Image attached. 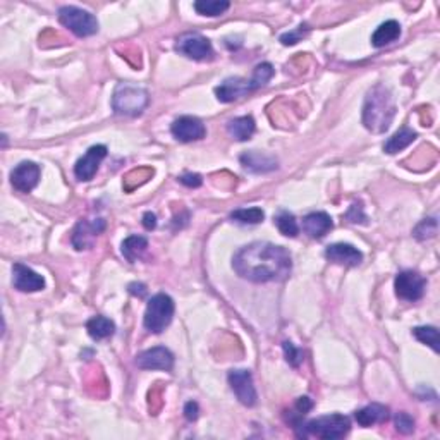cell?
<instances>
[{"mask_svg":"<svg viewBox=\"0 0 440 440\" xmlns=\"http://www.w3.org/2000/svg\"><path fill=\"white\" fill-rule=\"evenodd\" d=\"M313 407V401L310 398H298L296 399V404L293 407V411H289V418H287V421H289L291 425H293V428L296 430V434L299 432V428H301L303 425V418L306 416V414L312 411Z\"/></svg>","mask_w":440,"mask_h":440,"instance_id":"27","label":"cell"},{"mask_svg":"<svg viewBox=\"0 0 440 440\" xmlns=\"http://www.w3.org/2000/svg\"><path fill=\"white\" fill-rule=\"evenodd\" d=\"M351 430V420L344 414H327V416L315 418L301 425L298 432L299 437H316L323 440H337L346 437Z\"/></svg>","mask_w":440,"mask_h":440,"instance_id":"3","label":"cell"},{"mask_svg":"<svg viewBox=\"0 0 440 440\" xmlns=\"http://www.w3.org/2000/svg\"><path fill=\"white\" fill-rule=\"evenodd\" d=\"M136 365L142 370H164L171 371L174 366V355L164 346L146 349L136 356Z\"/></svg>","mask_w":440,"mask_h":440,"instance_id":"13","label":"cell"},{"mask_svg":"<svg viewBox=\"0 0 440 440\" xmlns=\"http://www.w3.org/2000/svg\"><path fill=\"white\" fill-rule=\"evenodd\" d=\"M171 133L178 142L191 143L203 139L207 136V128H205V124L198 117L181 115V117H178L172 122Z\"/></svg>","mask_w":440,"mask_h":440,"instance_id":"10","label":"cell"},{"mask_svg":"<svg viewBox=\"0 0 440 440\" xmlns=\"http://www.w3.org/2000/svg\"><path fill=\"white\" fill-rule=\"evenodd\" d=\"M229 7L230 3L227 2V0H196V2H194V10H196L198 14L210 17L222 16Z\"/></svg>","mask_w":440,"mask_h":440,"instance_id":"26","label":"cell"},{"mask_svg":"<svg viewBox=\"0 0 440 440\" xmlns=\"http://www.w3.org/2000/svg\"><path fill=\"white\" fill-rule=\"evenodd\" d=\"M12 284L21 293H37L45 289V279L23 263H14L12 266Z\"/></svg>","mask_w":440,"mask_h":440,"instance_id":"15","label":"cell"},{"mask_svg":"<svg viewBox=\"0 0 440 440\" xmlns=\"http://www.w3.org/2000/svg\"><path fill=\"white\" fill-rule=\"evenodd\" d=\"M414 139H416V133L409 128H403L399 129L394 136H391V138L385 142L384 151L389 155H394L398 153V151L404 150V148L409 146Z\"/></svg>","mask_w":440,"mask_h":440,"instance_id":"25","label":"cell"},{"mask_svg":"<svg viewBox=\"0 0 440 440\" xmlns=\"http://www.w3.org/2000/svg\"><path fill=\"white\" fill-rule=\"evenodd\" d=\"M107 157V146L105 145H95L88 148L85 155L76 162L74 165V176L78 181H92L95 174L99 172L100 164L103 158Z\"/></svg>","mask_w":440,"mask_h":440,"instance_id":"12","label":"cell"},{"mask_svg":"<svg viewBox=\"0 0 440 440\" xmlns=\"http://www.w3.org/2000/svg\"><path fill=\"white\" fill-rule=\"evenodd\" d=\"M229 385L232 392L236 394L237 401L244 406L251 407L258 401L257 389L253 384V375L248 370H232L229 371Z\"/></svg>","mask_w":440,"mask_h":440,"instance_id":"9","label":"cell"},{"mask_svg":"<svg viewBox=\"0 0 440 440\" xmlns=\"http://www.w3.org/2000/svg\"><path fill=\"white\" fill-rule=\"evenodd\" d=\"M394 425H396V430L399 432V434L403 435H409L414 432V420L411 414L404 413V411H401V413H398L394 416Z\"/></svg>","mask_w":440,"mask_h":440,"instance_id":"34","label":"cell"},{"mask_svg":"<svg viewBox=\"0 0 440 440\" xmlns=\"http://www.w3.org/2000/svg\"><path fill=\"white\" fill-rule=\"evenodd\" d=\"M282 349H284V355H286V362L289 363L291 366L298 368L299 365L303 363V356H305V353L301 351L299 348H296V346L293 344V342L289 341H284L282 342Z\"/></svg>","mask_w":440,"mask_h":440,"instance_id":"33","label":"cell"},{"mask_svg":"<svg viewBox=\"0 0 440 440\" xmlns=\"http://www.w3.org/2000/svg\"><path fill=\"white\" fill-rule=\"evenodd\" d=\"M184 416H186L187 421H196L198 416H200V407H198V403L189 401L184 406Z\"/></svg>","mask_w":440,"mask_h":440,"instance_id":"38","label":"cell"},{"mask_svg":"<svg viewBox=\"0 0 440 440\" xmlns=\"http://www.w3.org/2000/svg\"><path fill=\"white\" fill-rule=\"evenodd\" d=\"M143 227H145L146 230H153L155 227H157V215H155L153 212H146V214L143 215Z\"/></svg>","mask_w":440,"mask_h":440,"instance_id":"40","label":"cell"},{"mask_svg":"<svg viewBox=\"0 0 440 440\" xmlns=\"http://www.w3.org/2000/svg\"><path fill=\"white\" fill-rule=\"evenodd\" d=\"M355 420L358 421L359 427H371L377 423H385L389 420V407L384 404H368L355 413Z\"/></svg>","mask_w":440,"mask_h":440,"instance_id":"20","label":"cell"},{"mask_svg":"<svg viewBox=\"0 0 440 440\" xmlns=\"http://www.w3.org/2000/svg\"><path fill=\"white\" fill-rule=\"evenodd\" d=\"M325 258L335 265L358 266L363 262V253L348 243H335L325 248Z\"/></svg>","mask_w":440,"mask_h":440,"instance_id":"17","label":"cell"},{"mask_svg":"<svg viewBox=\"0 0 440 440\" xmlns=\"http://www.w3.org/2000/svg\"><path fill=\"white\" fill-rule=\"evenodd\" d=\"M255 131H257V124L251 115H243V117H236L227 122V133L236 142H248L255 135Z\"/></svg>","mask_w":440,"mask_h":440,"instance_id":"21","label":"cell"},{"mask_svg":"<svg viewBox=\"0 0 440 440\" xmlns=\"http://www.w3.org/2000/svg\"><path fill=\"white\" fill-rule=\"evenodd\" d=\"M413 335L418 339L420 342L423 344L430 346L435 353L440 351V346H439V330L437 327H432V325H425V327H416L413 329Z\"/></svg>","mask_w":440,"mask_h":440,"instance_id":"30","label":"cell"},{"mask_svg":"<svg viewBox=\"0 0 440 440\" xmlns=\"http://www.w3.org/2000/svg\"><path fill=\"white\" fill-rule=\"evenodd\" d=\"M230 219L236 220V222L239 223H260L263 222V219H265V214H263L262 208L258 207H253V208H237V210H234L232 214H230Z\"/></svg>","mask_w":440,"mask_h":440,"instance_id":"29","label":"cell"},{"mask_svg":"<svg viewBox=\"0 0 440 440\" xmlns=\"http://www.w3.org/2000/svg\"><path fill=\"white\" fill-rule=\"evenodd\" d=\"M396 115L394 96L384 85H375L368 92L363 105V124L371 133H385L391 128Z\"/></svg>","mask_w":440,"mask_h":440,"instance_id":"2","label":"cell"},{"mask_svg":"<svg viewBox=\"0 0 440 440\" xmlns=\"http://www.w3.org/2000/svg\"><path fill=\"white\" fill-rule=\"evenodd\" d=\"M40 167L35 162H21L10 172V184L19 193H30L40 183Z\"/></svg>","mask_w":440,"mask_h":440,"instance_id":"14","label":"cell"},{"mask_svg":"<svg viewBox=\"0 0 440 440\" xmlns=\"http://www.w3.org/2000/svg\"><path fill=\"white\" fill-rule=\"evenodd\" d=\"M86 330L90 337L95 341H103V339L112 337L115 332V323L107 316H93L86 322Z\"/></svg>","mask_w":440,"mask_h":440,"instance_id":"23","label":"cell"},{"mask_svg":"<svg viewBox=\"0 0 440 440\" xmlns=\"http://www.w3.org/2000/svg\"><path fill=\"white\" fill-rule=\"evenodd\" d=\"M128 291L133 296H138V298H145L146 296V286L142 282H133L128 286Z\"/></svg>","mask_w":440,"mask_h":440,"instance_id":"39","label":"cell"},{"mask_svg":"<svg viewBox=\"0 0 440 440\" xmlns=\"http://www.w3.org/2000/svg\"><path fill=\"white\" fill-rule=\"evenodd\" d=\"M176 50L193 60H210L214 57V46L210 40L200 33L181 35L176 42Z\"/></svg>","mask_w":440,"mask_h":440,"instance_id":"7","label":"cell"},{"mask_svg":"<svg viewBox=\"0 0 440 440\" xmlns=\"http://www.w3.org/2000/svg\"><path fill=\"white\" fill-rule=\"evenodd\" d=\"M344 219L351 223H366V215L363 212V203L362 201H355V203L349 207V210L346 212Z\"/></svg>","mask_w":440,"mask_h":440,"instance_id":"35","label":"cell"},{"mask_svg":"<svg viewBox=\"0 0 440 440\" xmlns=\"http://www.w3.org/2000/svg\"><path fill=\"white\" fill-rule=\"evenodd\" d=\"M332 227H334V222L325 212H312L303 219V230L313 239H322L330 232Z\"/></svg>","mask_w":440,"mask_h":440,"instance_id":"19","label":"cell"},{"mask_svg":"<svg viewBox=\"0 0 440 440\" xmlns=\"http://www.w3.org/2000/svg\"><path fill=\"white\" fill-rule=\"evenodd\" d=\"M306 33H308V28H306V24H301V26L289 31V33L280 35V42H282V45H296L298 42H301V38L305 37Z\"/></svg>","mask_w":440,"mask_h":440,"instance_id":"36","label":"cell"},{"mask_svg":"<svg viewBox=\"0 0 440 440\" xmlns=\"http://www.w3.org/2000/svg\"><path fill=\"white\" fill-rule=\"evenodd\" d=\"M253 86H251L250 79L244 78H229L226 81H222L220 85L215 88V95H217V100L222 103H230L234 100L243 99L248 93H253Z\"/></svg>","mask_w":440,"mask_h":440,"instance_id":"16","label":"cell"},{"mask_svg":"<svg viewBox=\"0 0 440 440\" xmlns=\"http://www.w3.org/2000/svg\"><path fill=\"white\" fill-rule=\"evenodd\" d=\"M437 230H439L437 219L430 217V219L421 220V222L414 227L413 236L416 237L418 241H427V239H432V237H435Z\"/></svg>","mask_w":440,"mask_h":440,"instance_id":"32","label":"cell"},{"mask_svg":"<svg viewBox=\"0 0 440 440\" xmlns=\"http://www.w3.org/2000/svg\"><path fill=\"white\" fill-rule=\"evenodd\" d=\"M179 181H181V184H184V186H187V187H200L201 184H203V178H201L200 174L186 172V174H183L181 178H179Z\"/></svg>","mask_w":440,"mask_h":440,"instance_id":"37","label":"cell"},{"mask_svg":"<svg viewBox=\"0 0 440 440\" xmlns=\"http://www.w3.org/2000/svg\"><path fill=\"white\" fill-rule=\"evenodd\" d=\"M394 287H396V294H398L399 299L414 303L418 301V299L423 298L425 287H427V280H425V277H421L418 272H413V270H404V272H399L398 277H396Z\"/></svg>","mask_w":440,"mask_h":440,"instance_id":"8","label":"cell"},{"mask_svg":"<svg viewBox=\"0 0 440 440\" xmlns=\"http://www.w3.org/2000/svg\"><path fill=\"white\" fill-rule=\"evenodd\" d=\"M399 37H401V24L394 19L385 21L371 35V45L377 46V49H382L385 45H391Z\"/></svg>","mask_w":440,"mask_h":440,"instance_id":"22","label":"cell"},{"mask_svg":"<svg viewBox=\"0 0 440 440\" xmlns=\"http://www.w3.org/2000/svg\"><path fill=\"white\" fill-rule=\"evenodd\" d=\"M148 103L150 95L146 90L131 83H119L112 95V109L119 115H129V117L142 115Z\"/></svg>","mask_w":440,"mask_h":440,"instance_id":"4","label":"cell"},{"mask_svg":"<svg viewBox=\"0 0 440 440\" xmlns=\"http://www.w3.org/2000/svg\"><path fill=\"white\" fill-rule=\"evenodd\" d=\"M59 21L62 26L73 31L76 37L86 38L99 31V21L92 12L74 6H64L59 9Z\"/></svg>","mask_w":440,"mask_h":440,"instance_id":"6","label":"cell"},{"mask_svg":"<svg viewBox=\"0 0 440 440\" xmlns=\"http://www.w3.org/2000/svg\"><path fill=\"white\" fill-rule=\"evenodd\" d=\"M273 220H276V226H277V229L280 230V234H284V236H287V237L298 236L299 226H298V222H296V217L293 214L282 210L276 215V219Z\"/></svg>","mask_w":440,"mask_h":440,"instance_id":"28","label":"cell"},{"mask_svg":"<svg viewBox=\"0 0 440 440\" xmlns=\"http://www.w3.org/2000/svg\"><path fill=\"white\" fill-rule=\"evenodd\" d=\"M174 299L169 294L158 293L148 301L143 325L151 334H162L174 319Z\"/></svg>","mask_w":440,"mask_h":440,"instance_id":"5","label":"cell"},{"mask_svg":"<svg viewBox=\"0 0 440 440\" xmlns=\"http://www.w3.org/2000/svg\"><path fill=\"white\" fill-rule=\"evenodd\" d=\"M232 266L237 276L250 282H282L293 270V260L284 246L257 241L234 255Z\"/></svg>","mask_w":440,"mask_h":440,"instance_id":"1","label":"cell"},{"mask_svg":"<svg viewBox=\"0 0 440 440\" xmlns=\"http://www.w3.org/2000/svg\"><path fill=\"white\" fill-rule=\"evenodd\" d=\"M239 160L246 171L255 172V174H265V172H272L279 167V162L276 157L257 150L246 151V153L241 155Z\"/></svg>","mask_w":440,"mask_h":440,"instance_id":"18","label":"cell"},{"mask_svg":"<svg viewBox=\"0 0 440 440\" xmlns=\"http://www.w3.org/2000/svg\"><path fill=\"white\" fill-rule=\"evenodd\" d=\"M148 248V239L143 236H129L122 241V257L128 260L129 263H135L136 260L142 257Z\"/></svg>","mask_w":440,"mask_h":440,"instance_id":"24","label":"cell"},{"mask_svg":"<svg viewBox=\"0 0 440 440\" xmlns=\"http://www.w3.org/2000/svg\"><path fill=\"white\" fill-rule=\"evenodd\" d=\"M273 73H276V71H273V66L270 62L258 64V66L255 67L253 76L250 78V83H251V86H253L255 92H257L258 88H262V86H265L266 83L272 79Z\"/></svg>","mask_w":440,"mask_h":440,"instance_id":"31","label":"cell"},{"mask_svg":"<svg viewBox=\"0 0 440 440\" xmlns=\"http://www.w3.org/2000/svg\"><path fill=\"white\" fill-rule=\"evenodd\" d=\"M105 220L103 219H95V220H86L81 219L76 223L73 230V237H71V243L78 251L88 250L93 246V241L96 239L99 234H102L105 230Z\"/></svg>","mask_w":440,"mask_h":440,"instance_id":"11","label":"cell"}]
</instances>
